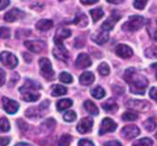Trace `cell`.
<instances>
[{
	"label": "cell",
	"mask_w": 157,
	"mask_h": 146,
	"mask_svg": "<svg viewBox=\"0 0 157 146\" xmlns=\"http://www.w3.org/2000/svg\"><path fill=\"white\" fill-rule=\"evenodd\" d=\"M76 113L74 110H69L63 115V120L67 122H73L76 120Z\"/></svg>",
	"instance_id": "35"
},
{
	"label": "cell",
	"mask_w": 157,
	"mask_h": 146,
	"mask_svg": "<svg viewBox=\"0 0 157 146\" xmlns=\"http://www.w3.org/2000/svg\"><path fill=\"white\" fill-rule=\"evenodd\" d=\"M144 126L145 130H146V131H148V132H153V131H155V128H156V121H155V117H151V118H149L147 121H144Z\"/></svg>",
	"instance_id": "28"
},
{
	"label": "cell",
	"mask_w": 157,
	"mask_h": 146,
	"mask_svg": "<svg viewBox=\"0 0 157 146\" xmlns=\"http://www.w3.org/2000/svg\"><path fill=\"white\" fill-rule=\"evenodd\" d=\"M109 34L106 31H97L91 35V40L98 45H102L109 40Z\"/></svg>",
	"instance_id": "19"
},
{
	"label": "cell",
	"mask_w": 157,
	"mask_h": 146,
	"mask_svg": "<svg viewBox=\"0 0 157 146\" xmlns=\"http://www.w3.org/2000/svg\"><path fill=\"white\" fill-rule=\"evenodd\" d=\"M73 105V101L69 98H64V99H62V100H59L56 107L58 109L59 111H63L66 109H69L70 107H72Z\"/></svg>",
	"instance_id": "26"
},
{
	"label": "cell",
	"mask_w": 157,
	"mask_h": 146,
	"mask_svg": "<svg viewBox=\"0 0 157 146\" xmlns=\"http://www.w3.org/2000/svg\"><path fill=\"white\" fill-rule=\"evenodd\" d=\"M98 73L103 75V76H106V75H109V73H110V68L109 66V64L107 63H102L98 65Z\"/></svg>",
	"instance_id": "30"
},
{
	"label": "cell",
	"mask_w": 157,
	"mask_h": 146,
	"mask_svg": "<svg viewBox=\"0 0 157 146\" xmlns=\"http://www.w3.org/2000/svg\"><path fill=\"white\" fill-rule=\"evenodd\" d=\"M54 44H55V48L52 51L54 57L60 61L67 62V60L69 59V52L66 50V48L64 47L63 43V42H56Z\"/></svg>",
	"instance_id": "10"
},
{
	"label": "cell",
	"mask_w": 157,
	"mask_h": 146,
	"mask_svg": "<svg viewBox=\"0 0 157 146\" xmlns=\"http://www.w3.org/2000/svg\"><path fill=\"white\" fill-rule=\"evenodd\" d=\"M23 55H24V59H28V60H27V62H28V63H29V62L32 60V58H30V56H29L28 53H24Z\"/></svg>",
	"instance_id": "47"
},
{
	"label": "cell",
	"mask_w": 157,
	"mask_h": 146,
	"mask_svg": "<svg viewBox=\"0 0 157 146\" xmlns=\"http://www.w3.org/2000/svg\"><path fill=\"white\" fill-rule=\"evenodd\" d=\"M87 23H88V18L84 13H78L74 20V24L79 27H86Z\"/></svg>",
	"instance_id": "24"
},
{
	"label": "cell",
	"mask_w": 157,
	"mask_h": 146,
	"mask_svg": "<svg viewBox=\"0 0 157 146\" xmlns=\"http://www.w3.org/2000/svg\"><path fill=\"white\" fill-rule=\"evenodd\" d=\"M49 100H44L40 106H38L37 108H29L27 111H26V116L29 119H35V118H39V117H42L43 111L49 107Z\"/></svg>",
	"instance_id": "8"
},
{
	"label": "cell",
	"mask_w": 157,
	"mask_h": 146,
	"mask_svg": "<svg viewBox=\"0 0 157 146\" xmlns=\"http://www.w3.org/2000/svg\"><path fill=\"white\" fill-rule=\"evenodd\" d=\"M10 142L9 137H0V146H6Z\"/></svg>",
	"instance_id": "41"
},
{
	"label": "cell",
	"mask_w": 157,
	"mask_h": 146,
	"mask_svg": "<svg viewBox=\"0 0 157 146\" xmlns=\"http://www.w3.org/2000/svg\"><path fill=\"white\" fill-rule=\"evenodd\" d=\"M125 107L139 112H146L151 110L152 105L146 100H139V99H130L125 103Z\"/></svg>",
	"instance_id": "4"
},
{
	"label": "cell",
	"mask_w": 157,
	"mask_h": 146,
	"mask_svg": "<svg viewBox=\"0 0 157 146\" xmlns=\"http://www.w3.org/2000/svg\"><path fill=\"white\" fill-rule=\"evenodd\" d=\"M19 92L21 94V98L27 102L37 101L40 98V95L38 92H35V89L27 87L25 86H23L19 88Z\"/></svg>",
	"instance_id": "6"
},
{
	"label": "cell",
	"mask_w": 157,
	"mask_h": 146,
	"mask_svg": "<svg viewBox=\"0 0 157 146\" xmlns=\"http://www.w3.org/2000/svg\"><path fill=\"white\" fill-rule=\"evenodd\" d=\"M138 119V115L133 112H125L122 115V120L125 121H134Z\"/></svg>",
	"instance_id": "36"
},
{
	"label": "cell",
	"mask_w": 157,
	"mask_h": 146,
	"mask_svg": "<svg viewBox=\"0 0 157 146\" xmlns=\"http://www.w3.org/2000/svg\"><path fill=\"white\" fill-rule=\"evenodd\" d=\"M90 15L92 17V19L94 22H97L98 19H100L103 16H104V11L101 8H94L90 10Z\"/></svg>",
	"instance_id": "29"
},
{
	"label": "cell",
	"mask_w": 157,
	"mask_h": 146,
	"mask_svg": "<svg viewBox=\"0 0 157 146\" xmlns=\"http://www.w3.org/2000/svg\"><path fill=\"white\" fill-rule=\"evenodd\" d=\"M95 81V75L91 72H84L79 77V83L82 86H90Z\"/></svg>",
	"instance_id": "20"
},
{
	"label": "cell",
	"mask_w": 157,
	"mask_h": 146,
	"mask_svg": "<svg viewBox=\"0 0 157 146\" xmlns=\"http://www.w3.org/2000/svg\"><path fill=\"white\" fill-rule=\"evenodd\" d=\"M36 29L41 31H46L49 30L50 29L52 28L53 26V22L51 19H40L37 23H36Z\"/></svg>",
	"instance_id": "21"
},
{
	"label": "cell",
	"mask_w": 157,
	"mask_h": 146,
	"mask_svg": "<svg viewBox=\"0 0 157 146\" xmlns=\"http://www.w3.org/2000/svg\"><path fill=\"white\" fill-rule=\"evenodd\" d=\"M59 79L61 82H63L64 84H71L74 81L73 76L67 72H62L59 75Z\"/></svg>",
	"instance_id": "31"
},
{
	"label": "cell",
	"mask_w": 157,
	"mask_h": 146,
	"mask_svg": "<svg viewBox=\"0 0 157 146\" xmlns=\"http://www.w3.org/2000/svg\"><path fill=\"white\" fill-rule=\"evenodd\" d=\"M10 130V125L6 118L0 119V133H6Z\"/></svg>",
	"instance_id": "34"
},
{
	"label": "cell",
	"mask_w": 157,
	"mask_h": 146,
	"mask_svg": "<svg viewBox=\"0 0 157 146\" xmlns=\"http://www.w3.org/2000/svg\"><path fill=\"white\" fill-rule=\"evenodd\" d=\"M150 98H153L154 100H156V87L155 86H153L151 89H150Z\"/></svg>",
	"instance_id": "43"
},
{
	"label": "cell",
	"mask_w": 157,
	"mask_h": 146,
	"mask_svg": "<svg viewBox=\"0 0 157 146\" xmlns=\"http://www.w3.org/2000/svg\"><path fill=\"white\" fill-rule=\"evenodd\" d=\"M67 92V88L65 86H63L61 85H55L53 86L52 89V97H60L63 95H65Z\"/></svg>",
	"instance_id": "25"
},
{
	"label": "cell",
	"mask_w": 157,
	"mask_h": 146,
	"mask_svg": "<svg viewBox=\"0 0 157 146\" xmlns=\"http://www.w3.org/2000/svg\"><path fill=\"white\" fill-rule=\"evenodd\" d=\"M144 25V18L142 16H132L129 17V19L122 25V30L124 31H130L134 32L143 28Z\"/></svg>",
	"instance_id": "2"
},
{
	"label": "cell",
	"mask_w": 157,
	"mask_h": 146,
	"mask_svg": "<svg viewBox=\"0 0 157 146\" xmlns=\"http://www.w3.org/2000/svg\"><path fill=\"white\" fill-rule=\"evenodd\" d=\"M117 127L118 125L113 120H111L110 118H105L101 122V126L99 129V135H104L109 133H113L116 131Z\"/></svg>",
	"instance_id": "11"
},
{
	"label": "cell",
	"mask_w": 157,
	"mask_h": 146,
	"mask_svg": "<svg viewBox=\"0 0 157 146\" xmlns=\"http://www.w3.org/2000/svg\"><path fill=\"white\" fill-rule=\"evenodd\" d=\"M147 3H148V1H146V0H144V1L137 0V1L133 2V5H134V7L137 9H144L145 7V6L147 5Z\"/></svg>",
	"instance_id": "39"
},
{
	"label": "cell",
	"mask_w": 157,
	"mask_h": 146,
	"mask_svg": "<svg viewBox=\"0 0 157 146\" xmlns=\"http://www.w3.org/2000/svg\"><path fill=\"white\" fill-rule=\"evenodd\" d=\"M121 18V15L120 13H118V11H113L112 14L102 23V25H101L102 30L103 31H109V30L113 29L116 23Z\"/></svg>",
	"instance_id": "9"
},
{
	"label": "cell",
	"mask_w": 157,
	"mask_h": 146,
	"mask_svg": "<svg viewBox=\"0 0 157 146\" xmlns=\"http://www.w3.org/2000/svg\"><path fill=\"white\" fill-rule=\"evenodd\" d=\"M5 81H6V74L5 72L0 68V86H3L5 84Z\"/></svg>",
	"instance_id": "45"
},
{
	"label": "cell",
	"mask_w": 157,
	"mask_h": 146,
	"mask_svg": "<svg viewBox=\"0 0 157 146\" xmlns=\"http://www.w3.org/2000/svg\"><path fill=\"white\" fill-rule=\"evenodd\" d=\"M104 146H122L121 144L118 141H109L104 144Z\"/></svg>",
	"instance_id": "44"
},
{
	"label": "cell",
	"mask_w": 157,
	"mask_h": 146,
	"mask_svg": "<svg viewBox=\"0 0 157 146\" xmlns=\"http://www.w3.org/2000/svg\"><path fill=\"white\" fill-rule=\"evenodd\" d=\"M79 146H95L94 143L92 141H89L87 139H82L78 143Z\"/></svg>",
	"instance_id": "40"
},
{
	"label": "cell",
	"mask_w": 157,
	"mask_h": 146,
	"mask_svg": "<svg viewBox=\"0 0 157 146\" xmlns=\"http://www.w3.org/2000/svg\"><path fill=\"white\" fill-rule=\"evenodd\" d=\"M93 124H94V121L91 117H86V118H84L82 119L79 123L77 124V131L79 133L81 134H85V133H87L91 131L92 127H93Z\"/></svg>",
	"instance_id": "13"
},
{
	"label": "cell",
	"mask_w": 157,
	"mask_h": 146,
	"mask_svg": "<svg viewBox=\"0 0 157 146\" xmlns=\"http://www.w3.org/2000/svg\"><path fill=\"white\" fill-rule=\"evenodd\" d=\"M72 142V136L70 134H63L59 140V146H69Z\"/></svg>",
	"instance_id": "32"
},
{
	"label": "cell",
	"mask_w": 157,
	"mask_h": 146,
	"mask_svg": "<svg viewBox=\"0 0 157 146\" xmlns=\"http://www.w3.org/2000/svg\"><path fill=\"white\" fill-rule=\"evenodd\" d=\"M98 1V0H91V1H87V0H82L81 3L84 4V5H94V4H97Z\"/></svg>",
	"instance_id": "46"
},
{
	"label": "cell",
	"mask_w": 157,
	"mask_h": 146,
	"mask_svg": "<svg viewBox=\"0 0 157 146\" xmlns=\"http://www.w3.org/2000/svg\"><path fill=\"white\" fill-rule=\"evenodd\" d=\"M84 107H85L86 110L89 114H91V115L96 116V115H98V113H99L98 108L95 105L94 102H92V101H90V100L85 101Z\"/></svg>",
	"instance_id": "23"
},
{
	"label": "cell",
	"mask_w": 157,
	"mask_h": 146,
	"mask_svg": "<svg viewBox=\"0 0 157 146\" xmlns=\"http://www.w3.org/2000/svg\"><path fill=\"white\" fill-rule=\"evenodd\" d=\"M102 108L104 109L105 111L107 112H116L119 110V106L116 103L115 100L113 99H108L106 102H104L102 104Z\"/></svg>",
	"instance_id": "22"
},
{
	"label": "cell",
	"mask_w": 157,
	"mask_h": 146,
	"mask_svg": "<svg viewBox=\"0 0 157 146\" xmlns=\"http://www.w3.org/2000/svg\"><path fill=\"white\" fill-rule=\"evenodd\" d=\"M91 95L95 98H97V99H101V98H103L106 96V92H105V90L101 86H98L94 87L91 90Z\"/></svg>",
	"instance_id": "27"
},
{
	"label": "cell",
	"mask_w": 157,
	"mask_h": 146,
	"mask_svg": "<svg viewBox=\"0 0 157 146\" xmlns=\"http://www.w3.org/2000/svg\"><path fill=\"white\" fill-rule=\"evenodd\" d=\"M109 3H112V4H121V3H122L123 1H108Z\"/></svg>",
	"instance_id": "49"
},
{
	"label": "cell",
	"mask_w": 157,
	"mask_h": 146,
	"mask_svg": "<svg viewBox=\"0 0 157 146\" xmlns=\"http://www.w3.org/2000/svg\"><path fill=\"white\" fill-rule=\"evenodd\" d=\"M2 101H3V108L5 111L8 114H15L19 109V104L13 99L4 97L2 98Z\"/></svg>",
	"instance_id": "14"
},
{
	"label": "cell",
	"mask_w": 157,
	"mask_h": 146,
	"mask_svg": "<svg viewBox=\"0 0 157 146\" xmlns=\"http://www.w3.org/2000/svg\"><path fill=\"white\" fill-rule=\"evenodd\" d=\"M15 146H32L31 144H27V143H18V144H17Z\"/></svg>",
	"instance_id": "48"
},
{
	"label": "cell",
	"mask_w": 157,
	"mask_h": 146,
	"mask_svg": "<svg viewBox=\"0 0 157 146\" xmlns=\"http://www.w3.org/2000/svg\"><path fill=\"white\" fill-rule=\"evenodd\" d=\"M10 1L8 0H0V11L5 9L6 7H7V6H9Z\"/></svg>",
	"instance_id": "42"
},
{
	"label": "cell",
	"mask_w": 157,
	"mask_h": 146,
	"mask_svg": "<svg viewBox=\"0 0 157 146\" xmlns=\"http://www.w3.org/2000/svg\"><path fill=\"white\" fill-rule=\"evenodd\" d=\"M123 78L130 85V90L132 93L136 95L144 94L148 86V80L144 75L139 74L136 69L132 67L126 69Z\"/></svg>",
	"instance_id": "1"
},
{
	"label": "cell",
	"mask_w": 157,
	"mask_h": 146,
	"mask_svg": "<svg viewBox=\"0 0 157 146\" xmlns=\"http://www.w3.org/2000/svg\"><path fill=\"white\" fill-rule=\"evenodd\" d=\"M72 34V31L69 29L66 28H59L55 33V36L53 38V41L54 43L56 42H63V40L69 38Z\"/></svg>",
	"instance_id": "18"
},
{
	"label": "cell",
	"mask_w": 157,
	"mask_h": 146,
	"mask_svg": "<svg viewBox=\"0 0 157 146\" xmlns=\"http://www.w3.org/2000/svg\"><path fill=\"white\" fill-rule=\"evenodd\" d=\"M10 29L6 27H0V38L1 39H8L10 37Z\"/></svg>",
	"instance_id": "37"
},
{
	"label": "cell",
	"mask_w": 157,
	"mask_h": 146,
	"mask_svg": "<svg viewBox=\"0 0 157 146\" xmlns=\"http://www.w3.org/2000/svg\"><path fill=\"white\" fill-rule=\"evenodd\" d=\"M92 64V61L89 57L88 54L86 53H80L77 58H76V61H75V66L78 68V69H85V68H87L89 66H91Z\"/></svg>",
	"instance_id": "16"
},
{
	"label": "cell",
	"mask_w": 157,
	"mask_h": 146,
	"mask_svg": "<svg viewBox=\"0 0 157 146\" xmlns=\"http://www.w3.org/2000/svg\"><path fill=\"white\" fill-rule=\"evenodd\" d=\"M145 55L148 58H156V48L155 47L148 48L145 51Z\"/></svg>",
	"instance_id": "38"
},
{
	"label": "cell",
	"mask_w": 157,
	"mask_h": 146,
	"mask_svg": "<svg viewBox=\"0 0 157 146\" xmlns=\"http://www.w3.org/2000/svg\"><path fill=\"white\" fill-rule=\"evenodd\" d=\"M140 134V129L135 125H127L122 128L121 135L126 140H132Z\"/></svg>",
	"instance_id": "12"
},
{
	"label": "cell",
	"mask_w": 157,
	"mask_h": 146,
	"mask_svg": "<svg viewBox=\"0 0 157 146\" xmlns=\"http://www.w3.org/2000/svg\"><path fill=\"white\" fill-rule=\"evenodd\" d=\"M115 52L118 56L127 59L130 58L133 55V51L131 47H129L128 45L125 44H119L116 49H115Z\"/></svg>",
	"instance_id": "17"
},
{
	"label": "cell",
	"mask_w": 157,
	"mask_h": 146,
	"mask_svg": "<svg viewBox=\"0 0 157 146\" xmlns=\"http://www.w3.org/2000/svg\"><path fill=\"white\" fill-rule=\"evenodd\" d=\"M153 141L150 138H143L140 140H137L135 143H133L132 146H152Z\"/></svg>",
	"instance_id": "33"
},
{
	"label": "cell",
	"mask_w": 157,
	"mask_h": 146,
	"mask_svg": "<svg viewBox=\"0 0 157 146\" xmlns=\"http://www.w3.org/2000/svg\"><path fill=\"white\" fill-rule=\"evenodd\" d=\"M24 45L27 47L28 50H29L30 52H32L34 53L42 52L46 49V47H47L46 42L44 40H26L24 42Z\"/></svg>",
	"instance_id": "7"
},
{
	"label": "cell",
	"mask_w": 157,
	"mask_h": 146,
	"mask_svg": "<svg viewBox=\"0 0 157 146\" xmlns=\"http://www.w3.org/2000/svg\"><path fill=\"white\" fill-rule=\"evenodd\" d=\"M0 62L8 69H14L18 63V60L16 55H14L12 52L6 51L0 53Z\"/></svg>",
	"instance_id": "5"
},
{
	"label": "cell",
	"mask_w": 157,
	"mask_h": 146,
	"mask_svg": "<svg viewBox=\"0 0 157 146\" xmlns=\"http://www.w3.org/2000/svg\"><path fill=\"white\" fill-rule=\"evenodd\" d=\"M40 75L48 81H52L54 78L55 73L52 69L51 61L48 58H40L39 61Z\"/></svg>",
	"instance_id": "3"
},
{
	"label": "cell",
	"mask_w": 157,
	"mask_h": 146,
	"mask_svg": "<svg viewBox=\"0 0 157 146\" xmlns=\"http://www.w3.org/2000/svg\"><path fill=\"white\" fill-rule=\"evenodd\" d=\"M25 17V13L17 8H13L6 13L5 15V20L7 22H14L18 19H22Z\"/></svg>",
	"instance_id": "15"
}]
</instances>
